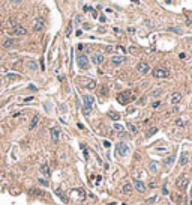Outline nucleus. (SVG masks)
Instances as JSON below:
<instances>
[{"instance_id": "nucleus-3", "label": "nucleus", "mask_w": 192, "mask_h": 205, "mask_svg": "<svg viewBox=\"0 0 192 205\" xmlns=\"http://www.w3.org/2000/svg\"><path fill=\"white\" fill-rule=\"evenodd\" d=\"M153 75H155L156 79H167L170 75V72L165 68H156V70H153Z\"/></svg>"}, {"instance_id": "nucleus-37", "label": "nucleus", "mask_w": 192, "mask_h": 205, "mask_svg": "<svg viewBox=\"0 0 192 205\" xmlns=\"http://www.w3.org/2000/svg\"><path fill=\"white\" fill-rule=\"evenodd\" d=\"M186 24L189 26V27H192V18H188V20H186Z\"/></svg>"}, {"instance_id": "nucleus-34", "label": "nucleus", "mask_w": 192, "mask_h": 205, "mask_svg": "<svg viewBox=\"0 0 192 205\" xmlns=\"http://www.w3.org/2000/svg\"><path fill=\"white\" fill-rule=\"evenodd\" d=\"M83 9H84V12H89V11H92V6L90 5H84Z\"/></svg>"}, {"instance_id": "nucleus-9", "label": "nucleus", "mask_w": 192, "mask_h": 205, "mask_svg": "<svg viewBox=\"0 0 192 205\" xmlns=\"http://www.w3.org/2000/svg\"><path fill=\"white\" fill-rule=\"evenodd\" d=\"M33 29H35V32H41L44 29V20L42 18H36L35 24H33Z\"/></svg>"}, {"instance_id": "nucleus-19", "label": "nucleus", "mask_w": 192, "mask_h": 205, "mask_svg": "<svg viewBox=\"0 0 192 205\" xmlns=\"http://www.w3.org/2000/svg\"><path fill=\"white\" fill-rule=\"evenodd\" d=\"M56 195H57L59 198H62V201H63V202H68V196L63 195V191H62L60 189H56Z\"/></svg>"}, {"instance_id": "nucleus-5", "label": "nucleus", "mask_w": 192, "mask_h": 205, "mask_svg": "<svg viewBox=\"0 0 192 205\" xmlns=\"http://www.w3.org/2000/svg\"><path fill=\"white\" fill-rule=\"evenodd\" d=\"M77 62H78V67L81 70H87L89 68V59L86 54H80L78 57H77Z\"/></svg>"}, {"instance_id": "nucleus-23", "label": "nucleus", "mask_w": 192, "mask_h": 205, "mask_svg": "<svg viewBox=\"0 0 192 205\" xmlns=\"http://www.w3.org/2000/svg\"><path fill=\"white\" fill-rule=\"evenodd\" d=\"M38 121H39V116H38V115H35V116H33V119H32V122H30V130H33V128L36 127Z\"/></svg>"}, {"instance_id": "nucleus-29", "label": "nucleus", "mask_w": 192, "mask_h": 205, "mask_svg": "<svg viewBox=\"0 0 192 205\" xmlns=\"http://www.w3.org/2000/svg\"><path fill=\"white\" fill-rule=\"evenodd\" d=\"M147 202H149V204H155V202H158V196H152L150 199H147Z\"/></svg>"}, {"instance_id": "nucleus-40", "label": "nucleus", "mask_w": 192, "mask_h": 205, "mask_svg": "<svg viewBox=\"0 0 192 205\" xmlns=\"http://www.w3.org/2000/svg\"><path fill=\"white\" fill-rule=\"evenodd\" d=\"M117 51H120V53H125V48H123V47H120V45H119V47H117Z\"/></svg>"}, {"instance_id": "nucleus-38", "label": "nucleus", "mask_w": 192, "mask_h": 205, "mask_svg": "<svg viewBox=\"0 0 192 205\" xmlns=\"http://www.w3.org/2000/svg\"><path fill=\"white\" fill-rule=\"evenodd\" d=\"M159 104H161V102H159V101H155V102H153V104H152V106H153V107H155V109H156V107H159Z\"/></svg>"}, {"instance_id": "nucleus-31", "label": "nucleus", "mask_w": 192, "mask_h": 205, "mask_svg": "<svg viewBox=\"0 0 192 205\" xmlns=\"http://www.w3.org/2000/svg\"><path fill=\"white\" fill-rule=\"evenodd\" d=\"M152 95H153V97H158V95H161V89H155V91L152 92Z\"/></svg>"}, {"instance_id": "nucleus-27", "label": "nucleus", "mask_w": 192, "mask_h": 205, "mask_svg": "<svg viewBox=\"0 0 192 205\" xmlns=\"http://www.w3.org/2000/svg\"><path fill=\"white\" fill-rule=\"evenodd\" d=\"M30 193L32 195H38V196H45V193L42 190H30Z\"/></svg>"}, {"instance_id": "nucleus-43", "label": "nucleus", "mask_w": 192, "mask_h": 205, "mask_svg": "<svg viewBox=\"0 0 192 205\" xmlns=\"http://www.w3.org/2000/svg\"><path fill=\"white\" fill-rule=\"evenodd\" d=\"M180 59H186V53H180Z\"/></svg>"}, {"instance_id": "nucleus-15", "label": "nucleus", "mask_w": 192, "mask_h": 205, "mask_svg": "<svg viewBox=\"0 0 192 205\" xmlns=\"http://www.w3.org/2000/svg\"><path fill=\"white\" fill-rule=\"evenodd\" d=\"M41 173L42 175H45V176H50V173H51V171H50V166L47 164V163H44V164H41Z\"/></svg>"}, {"instance_id": "nucleus-35", "label": "nucleus", "mask_w": 192, "mask_h": 205, "mask_svg": "<svg viewBox=\"0 0 192 205\" xmlns=\"http://www.w3.org/2000/svg\"><path fill=\"white\" fill-rule=\"evenodd\" d=\"M39 183H41V184H44V186H48V181H47V179H42V178H39Z\"/></svg>"}, {"instance_id": "nucleus-20", "label": "nucleus", "mask_w": 192, "mask_h": 205, "mask_svg": "<svg viewBox=\"0 0 192 205\" xmlns=\"http://www.w3.org/2000/svg\"><path fill=\"white\" fill-rule=\"evenodd\" d=\"M122 191H123L125 195H129L131 191H132V186H131V184H125L123 189H122Z\"/></svg>"}, {"instance_id": "nucleus-13", "label": "nucleus", "mask_w": 192, "mask_h": 205, "mask_svg": "<svg viewBox=\"0 0 192 205\" xmlns=\"http://www.w3.org/2000/svg\"><path fill=\"white\" fill-rule=\"evenodd\" d=\"M50 134H51V139L54 140V142H59V139H60V134H59V130L54 127V128H51L50 130Z\"/></svg>"}, {"instance_id": "nucleus-8", "label": "nucleus", "mask_w": 192, "mask_h": 205, "mask_svg": "<svg viewBox=\"0 0 192 205\" xmlns=\"http://www.w3.org/2000/svg\"><path fill=\"white\" fill-rule=\"evenodd\" d=\"M83 102H84V107L92 109L93 104H95V98H93L92 95H84V97H83Z\"/></svg>"}, {"instance_id": "nucleus-21", "label": "nucleus", "mask_w": 192, "mask_h": 205, "mask_svg": "<svg viewBox=\"0 0 192 205\" xmlns=\"http://www.w3.org/2000/svg\"><path fill=\"white\" fill-rule=\"evenodd\" d=\"M108 116H110L113 121H119V119H120V115H119L117 112H110V113H108Z\"/></svg>"}, {"instance_id": "nucleus-26", "label": "nucleus", "mask_w": 192, "mask_h": 205, "mask_svg": "<svg viewBox=\"0 0 192 205\" xmlns=\"http://www.w3.org/2000/svg\"><path fill=\"white\" fill-rule=\"evenodd\" d=\"M128 128H129V131H131L132 134H137V133H138V128H137L134 124H129V125H128Z\"/></svg>"}, {"instance_id": "nucleus-10", "label": "nucleus", "mask_w": 192, "mask_h": 205, "mask_svg": "<svg viewBox=\"0 0 192 205\" xmlns=\"http://www.w3.org/2000/svg\"><path fill=\"white\" fill-rule=\"evenodd\" d=\"M12 33H15V35H20V36H23V35H26L27 33V30H26L23 26H20V24H15L14 26V30H12Z\"/></svg>"}, {"instance_id": "nucleus-1", "label": "nucleus", "mask_w": 192, "mask_h": 205, "mask_svg": "<svg viewBox=\"0 0 192 205\" xmlns=\"http://www.w3.org/2000/svg\"><path fill=\"white\" fill-rule=\"evenodd\" d=\"M132 100H135V95H134L132 91H125V92H120L117 95V101L120 104H128V102L132 101Z\"/></svg>"}, {"instance_id": "nucleus-30", "label": "nucleus", "mask_w": 192, "mask_h": 205, "mask_svg": "<svg viewBox=\"0 0 192 205\" xmlns=\"http://www.w3.org/2000/svg\"><path fill=\"white\" fill-rule=\"evenodd\" d=\"M168 30H174V33H183V30L179 29V27H170Z\"/></svg>"}, {"instance_id": "nucleus-2", "label": "nucleus", "mask_w": 192, "mask_h": 205, "mask_svg": "<svg viewBox=\"0 0 192 205\" xmlns=\"http://www.w3.org/2000/svg\"><path fill=\"white\" fill-rule=\"evenodd\" d=\"M116 152H117L119 157H125V156H128V152H129V146H128L125 142H120V143L116 145Z\"/></svg>"}, {"instance_id": "nucleus-41", "label": "nucleus", "mask_w": 192, "mask_h": 205, "mask_svg": "<svg viewBox=\"0 0 192 205\" xmlns=\"http://www.w3.org/2000/svg\"><path fill=\"white\" fill-rule=\"evenodd\" d=\"M104 146H105V148H110V142H107V140H105V142H104Z\"/></svg>"}, {"instance_id": "nucleus-16", "label": "nucleus", "mask_w": 192, "mask_h": 205, "mask_svg": "<svg viewBox=\"0 0 192 205\" xmlns=\"http://www.w3.org/2000/svg\"><path fill=\"white\" fill-rule=\"evenodd\" d=\"M125 56H113L111 57V62L114 63V65H120V63H123L125 62Z\"/></svg>"}, {"instance_id": "nucleus-39", "label": "nucleus", "mask_w": 192, "mask_h": 205, "mask_svg": "<svg viewBox=\"0 0 192 205\" xmlns=\"http://www.w3.org/2000/svg\"><path fill=\"white\" fill-rule=\"evenodd\" d=\"M176 124L182 127V125H183V121H182V119H177V121H176Z\"/></svg>"}, {"instance_id": "nucleus-18", "label": "nucleus", "mask_w": 192, "mask_h": 205, "mask_svg": "<svg viewBox=\"0 0 192 205\" xmlns=\"http://www.w3.org/2000/svg\"><path fill=\"white\" fill-rule=\"evenodd\" d=\"M174 160H176V154H171V156L165 160V166H167V168H170V166L174 163Z\"/></svg>"}, {"instance_id": "nucleus-33", "label": "nucleus", "mask_w": 192, "mask_h": 205, "mask_svg": "<svg viewBox=\"0 0 192 205\" xmlns=\"http://www.w3.org/2000/svg\"><path fill=\"white\" fill-rule=\"evenodd\" d=\"M29 68L30 70H36V63L35 62H29Z\"/></svg>"}, {"instance_id": "nucleus-4", "label": "nucleus", "mask_w": 192, "mask_h": 205, "mask_svg": "<svg viewBox=\"0 0 192 205\" xmlns=\"http://www.w3.org/2000/svg\"><path fill=\"white\" fill-rule=\"evenodd\" d=\"M188 183H189V178H188V175H182V176H179V178H177V181H176V184H177V189H180V190L186 189Z\"/></svg>"}, {"instance_id": "nucleus-7", "label": "nucleus", "mask_w": 192, "mask_h": 205, "mask_svg": "<svg viewBox=\"0 0 192 205\" xmlns=\"http://www.w3.org/2000/svg\"><path fill=\"white\" fill-rule=\"evenodd\" d=\"M137 71H138L140 74H147V72L150 71L149 63H146V62H140L138 65H137Z\"/></svg>"}, {"instance_id": "nucleus-6", "label": "nucleus", "mask_w": 192, "mask_h": 205, "mask_svg": "<svg viewBox=\"0 0 192 205\" xmlns=\"http://www.w3.org/2000/svg\"><path fill=\"white\" fill-rule=\"evenodd\" d=\"M134 187L137 189V191H140V193H144V191L147 190L146 184L143 181H140V179H137V178H134Z\"/></svg>"}, {"instance_id": "nucleus-14", "label": "nucleus", "mask_w": 192, "mask_h": 205, "mask_svg": "<svg viewBox=\"0 0 192 205\" xmlns=\"http://www.w3.org/2000/svg\"><path fill=\"white\" fill-rule=\"evenodd\" d=\"M188 161H189V152H182L180 154V164L182 166H185V164H188Z\"/></svg>"}, {"instance_id": "nucleus-22", "label": "nucleus", "mask_w": 192, "mask_h": 205, "mask_svg": "<svg viewBox=\"0 0 192 205\" xmlns=\"http://www.w3.org/2000/svg\"><path fill=\"white\" fill-rule=\"evenodd\" d=\"M14 44H15V39H6V41L3 42V47H5V48H11Z\"/></svg>"}, {"instance_id": "nucleus-32", "label": "nucleus", "mask_w": 192, "mask_h": 205, "mask_svg": "<svg viewBox=\"0 0 192 205\" xmlns=\"http://www.w3.org/2000/svg\"><path fill=\"white\" fill-rule=\"evenodd\" d=\"M114 128H116L117 131H123V127H122L120 124H114Z\"/></svg>"}, {"instance_id": "nucleus-28", "label": "nucleus", "mask_w": 192, "mask_h": 205, "mask_svg": "<svg viewBox=\"0 0 192 205\" xmlns=\"http://www.w3.org/2000/svg\"><path fill=\"white\" fill-rule=\"evenodd\" d=\"M90 112H92V109H89V107H83V113L86 115V116H89V115H90Z\"/></svg>"}, {"instance_id": "nucleus-17", "label": "nucleus", "mask_w": 192, "mask_h": 205, "mask_svg": "<svg viewBox=\"0 0 192 205\" xmlns=\"http://www.w3.org/2000/svg\"><path fill=\"white\" fill-rule=\"evenodd\" d=\"M86 82H84V86L87 87V89H93L95 86H96V83H95V80H92V79H84Z\"/></svg>"}, {"instance_id": "nucleus-12", "label": "nucleus", "mask_w": 192, "mask_h": 205, "mask_svg": "<svg viewBox=\"0 0 192 205\" xmlns=\"http://www.w3.org/2000/svg\"><path fill=\"white\" fill-rule=\"evenodd\" d=\"M171 104H177V102H180L182 101V94L180 92H174L173 95H171Z\"/></svg>"}, {"instance_id": "nucleus-42", "label": "nucleus", "mask_w": 192, "mask_h": 205, "mask_svg": "<svg viewBox=\"0 0 192 205\" xmlns=\"http://www.w3.org/2000/svg\"><path fill=\"white\" fill-rule=\"evenodd\" d=\"M99 21H101V23H105V21H107V20H105V17H104V15H102V17H101V20H99Z\"/></svg>"}, {"instance_id": "nucleus-36", "label": "nucleus", "mask_w": 192, "mask_h": 205, "mask_svg": "<svg viewBox=\"0 0 192 205\" xmlns=\"http://www.w3.org/2000/svg\"><path fill=\"white\" fill-rule=\"evenodd\" d=\"M156 151H158L159 154H165V151H167V149H165V148H158Z\"/></svg>"}, {"instance_id": "nucleus-24", "label": "nucleus", "mask_w": 192, "mask_h": 205, "mask_svg": "<svg viewBox=\"0 0 192 205\" xmlns=\"http://www.w3.org/2000/svg\"><path fill=\"white\" fill-rule=\"evenodd\" d=\"M156 131H158V128H156V127H152L150 130H147V131H146V137H150V136H153V134H155Z\"/></svg>"}, {"instance_id": "nucleus-11", "label": "nucleus", "mask_w": 192, "mask_h": 205, "mask_svg": "<svg viewBox=\"0 0 192 205\" xmlns=\"http://www.w3.org/2000/svg\"><path fill=\"white\" fill-rule=\"evenodd\" d=\"M104 59H105V57L102 56L101 53H98V54H93V56H92V62L95 63V65H101V63L104 62Z\"/></svg>"}, {"instance_id": "nucleus-25", "label": "nucleus", "mask_w": 192, "mask_h": 205, "mask_svg": "<svg viewBox=\"0 0 192 205\" xmlns=\"http://www.w3.org/2000/svg\"><path fill=\"white\" fill-rule=\"evenodd\" d=\"M149 169H150L152 172H158V163H155V161H150V164H149Z\"/></svg>"}]
</instances>
